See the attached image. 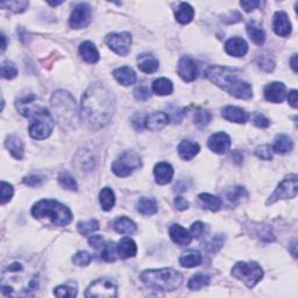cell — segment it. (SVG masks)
Here are the masks:
<instances>
[{"label":"cell","mask_w":298,"mask_h":298,"mask_svg":"<svg viewBox=\"0 0 298 298\" xmlns=\"http://www.w3.org/2000/svg\"><path fill=\"white\" fill-rule=\"evenodd\" d=\"M117 254V246L113 242L105 244L104 248L102 249V259L106 262H115Z\"/></svg>","instance_id":"cell-45"},{"label":"cell","mask_w":298,"mask_h":298,"mask_svg":"<svg viewBox=\"0 0 298 298\" xmlns=\"http://www.w3.org/2000/svg\"><path fill=\"white\" fill-rule=\"evenodd\" d=\"M204 230H205L204 224L202 222H196L192 224V226H191L190 233H191V235H192V238L200 239L202 235L204 234Z\"/></svg>","instance_id":"cell-54"},{"label":"cell","mask_w":298,"mask_h":298,"mask_svg":"<svg viewBox=\"0 0 298 298\" xmlns=\"http://www.w3.org/2000/svg\"><path fill=\"white\" fill-rule=\"evenodd\" d=\"M141 167V160L134 152H126L120 159L113 162L112 170L119 177H127L135 169Z\"/></svg>","instance_id":"cell-11"},{"label":"cell","mask_w":298,"mask_h":298,"mask_svg":"<svg viewBox=\"0 0 298 298\" xmlns=\"http://www.w3.org/2000/svg\"><path fill=\"white\" fill-rule=\"evenodd\" d=\"M170 121V118L164 112H154L147 116L145 119V127L149 131H160L167 126Z\"/></svg>","instance_id":"cell-18"},{"label":"cell","mask_w":298,"mask_h":298,"mask_svg":"<svg viewBox=\"0 0 298 298\" xmlns=\"http://www.w3.org/2000/svg\"><path fill=\"white\" fill-rule=\"evenodd\" d=\"M257 65L266 72H271L275 68V62L270 55L263 54L257 57Z\"/></svg>","instance_id":"cell-44"},{"label":"cell","mask_w":298,"mask_h":298,"mask_svg":"<svg viewBox=\"0 0 298 298\" xmlns=\"http://www.w3.org/2000/svg\"><path fill=\"white\" fill-rule=\"evenodd\" d=\"M113 229L120 234H132L137 231V225L133 220L127 218V217H121L113 224Z\"/></svg>","instance_id":"cell-29"},{"label":"cell","mask_w":298,"mask_h":298,"mask_svg":"<svg viewBox=\"0 0 298 298\" xmlns=\"http://www.w3.org/2000/svg\"><path fill=\"white\" fill-rule=\"evenodd\" d=\"M198 198H200V201L202 202V204H203V207L205 209L210 210V211L218 212L220 208H222V201H220L217 196H213V194L201 193L200 196H198Z\"/></svg>","instance_id":"cell-34"},{"label":"cell","mask_w":298,"mask_h":298,"mask_svg":"<svg viewBox=\"0 0 298 298\" xmlns=\"http://www.w3.org/2000/svg\"><path fill=\"white\" fill-rule=\"evenodd\" d=\"M223 118L231 123L245 124L248 120V113L237 106H226L223 109Z\"/></svg>","instance_id":"cell-21"},{"label":"cell","mask_w":298,"mask_h":298,"mask_svg":"<svg viewBox=\"0 0 298 298\" xmlns=\"http://www.w3.org/2000/svg\"><path fill=\"white\" fill-rule=\"evenodd\" d=\"M169 234H170L172 241L182 246L189 245L191 240H192V235H191L190 232L184 229L181 225H178V224H174V225L170 226V229H169Z\"/></svg>","instance_id":"cell-22"},{"label":"cell","mask_w":298,"mask_h":298,"mask_svg":"<svg viewBox=\"0 0 298 298\" xmlns=\"http://www.w3.org/2000/svg\"><path fill=\"white\" fill-rule=\"evenodd\" d=\"M32 216L36 219L48 218L57 226L69 225L72 220V213L68 207L54 200H42L34 204Z\"/></svg>","instance_id":"cell-6"},{"label":"cell","mask_w":298,"mask_h":298,"mask_svg":"<svg viewBox=\"0 0 298 298\" xmlns=\"http://www.w3.org/2000/svg\"><path fill=\"white\" fill-rule=\"evenodd\" d=\"M18 76V69L14 63L5 61L2 63V77L5 79H13Z\"/></svg>","instance_id":"cell-43"},{"label":"cell","mask_w":298,"mask_h":298,"mask_svg":"<svg viewBox=\"0 0 298 298\" xmlns=\"http://www.w3.org/2000/svg\"><path fill=\"white\" fill-rule=\"evenodd\" d=\"M246 196H247V191L245 190L244 186L240 185L233 186L226 192V200L233 205H237Z\"/></svg>","instance_id":"cell-38"},{"label":"cell","mask_w":298,"mask_h":298,"mask_svg":"<svg viewBox=\"0 0 298 298\" xmlns=\"http://www.w3.org/2000/svg\"><path fill=\"white\" fill-rule=\"evenodd\" d=\"M13 186L7 182H2V204H6L12 200Z\"/></svg>","instance_id":"cell-51"},{"label":"cell","mask_w":298,"mask_h":298,"mask_svg":"<svg viewBox=\"0 0 298 298\" xmlns=\"http://www.w3.org/2000/svg\"><path fill=\"white\" fill-rule=\"evenodd\" d=\"M154 175H155V181L160 185H165V184L170 183L174 176V169L171 164L167 162H160L154 168Z\"/></svg>","instance_id":"cell-20"},{"label":"cell","mask_w":298,"mask_h":298,"mask_svg":"<svg viewBox=\"0 0 298 298\" xmlns=\"http://www.w3.org/2000/svg\"><path fill=\"white\" fill-rule=\"evenodd\" d=\"M232 275L239 281H242L249 289H252L263 277V270L259 263L251 262H238L232 269Z\"/></svg>","instance_id":"cell-8"},{"label":"cell","mask_w":298,"mask_h":298,"mask_svg":"<svg viewBox=\"0 0 298 298\" xmlns=\"http://www.w3.org/2000/svg\"><path fill=\"white\" fill-rule=\"evenodd\" d=\"M23 116L32 119L28 131L33 139L45 140L54 130V119L45 106H38L34 103L31 108L26 110Z\"/></svg>","instance_id":"cell-7"},{"label":"cell","mask_w":298,"mask_h":298,"mask_svg":"<svg viewBox=\"0 0 298 298\" xmlns=\"http://www.w3.org/2000/svg\"><path fill=\"white\" fill-rule=\"evenodd\" d=\"M260 2H241L240 6L246 11V12H252L253 10H255L256 7L260 6Z\"/></svg>","instance_id":"cell-59"},{"label":"cell","mask_w":298,"mask_h":298,"mask_svg":"<svg viewBox=\"0 0 298 298\" xmlns=\"http://www.w3.org/2000/svg\"><path fill=\"white\" fill-rule=\"evenodd\" d=\"M24 184L28 186H38L41 185V184L45 182V176L38 175V174H32L27 176V177L24 178Z\"/></svg>","instance_id":"cell-52"},{"label":"cell","mask_w":298,"mask_h":298,"mask_svg":"<svg viewBox=\"0 0 298 298\" xmlns=\"http://www.w3.org/2000/svg\"><path fill=\"white\" fill-rule=\"evenodd\" d=\"M231 143L232 141L229 135L224 133V132H218V133L213 134L210 137L208 141V146L213 153L224 154L230 149Z\"/></svg>","instance_id":"cell-15"},{"label":"cell","mask_w":298,"mask_h":298,"mask_svg":"<svg viewBox=\"0 0 298 298\" xmlns=\"http://www.w3.org/2000/svg\"><path fill=\"white\" fill-rule=\"evenodd\" d=\"M202 254L197 251H187L179 257V263L184 268H193L202 263Z\"/></svg>","instance_id":"cell-32"},{"label":"cell","mask_w":298,"mask_h":298,"mask_svg":"<svg viewBox=\"0 0 298 298\" xmlns=\"http://www.w3.org/2000/svg\"><path fill=\"white\" fill-rule=\"evenodd\" d=\"M210 283V276L209 275H205V274H196L193 275L192 277L190 278L189 281V286L190 290H201L202 288H204V286L209 285Z\"/></svg>","instance_id":"cell-39"},{"label":"cell","mask_w":298,"mask_h":298,"mask_svg":"<svg viewBox=\"0 0 298 298\" xmlns=\"http://www.w3.org/2000/svg\"><path fill=\"white\" fill-rule=\"evenodd\" d=\"M247 34L249 36V39L252 40V41L255 43L257 46H262L264 41H266V34H264L263 29L260 27V26H257L255 21H251L247 25Z\"/></svg>","instance_id":"cell-30"},{"label":"cell","mask_w":298,"mask_h":298,"mask_svg":"<svg viewBox=\"0 0 298 298\" xmlns=\"http://www.w3.org/2000/svg\"><path fill=\"white\" fill-rule=\"evenodd\" d=\"M290 64H291V68L293 69V71L297 72V55H292L291 60H290Z\"/></svg>","instance_id":"cell-61"},{"label":"cell","mask_w":298,"mask_h":298,"mask_svg":"<svg viewBox=\"0 0 298 298\" xmlns=\"http://www.w3.org/2000/svg\"><path fill=\"white\" fill-rule=\"evenodd\" d=\"M286 95V87L281 82L269 83L264 87V97L270 103H282Z\"/></svg>","instance_id":"cell-16"},{"label":"cell","mask_w":298,"mask_h":298,"mask_svg":"<svg viewBox=\"0 0 298 298\" xmlns=\"http://www.w3.org/2000/svg\"><path fill=\"white\" fill-rule=\"evenodd\" d=\"M5 146H6V148L9 149L11 155H12L14 159H17V160L23 159L24 143H23V141H21L20 138L16 137V135H10V137H7V139H6Z\"/></svg>","instance_id":"cell-26"},{"label":"cell","mask_w":298,"mask_h":298,"mask_svg":"<svg viewBox=\"0 0 298 298\" xmlns=\"http://www.w3.org/2000/svg\"><path fill=\"white\" fill-rule=\"evenodd\" d=\"M177 72L184 82H192L198 76V65L196 61L189 56H184L178 62Z\"/></svg>","instance_id":"cell-14"},{"label":"cell","mask_w":298,"mask_h":298,"mask_svg":"<svg viewBox=\"0 0 298 298\" xmlns=\"http://www.w3.org/2000/svg\"><path fill=\"white\" fill-rule=\"evenodd\" d=\"M288 102L291 108L297 109V90H292L288 94Z\"/></svg>","instance_id":"cell-60"},{"label":"cell","mask_w":298,"mask_h":298,"mask_svg":"<svg viewBox=\"0 0 298 298\" xmlns=\"http://www.w3.org/2000/svg\"><path fill=\"white\" fill-rule=\"evenodd\" d=\"M273 153H274L273 147L269 145L260 146L255 149V155L261 160H266V161L271 160L273 159Z\"/></svg>","instance_id":"cell-48"},{"label":"cell","mask_w":298,"mask_h":298,"mask_svg":"<svg viewBox=\"0 0 298 298\" xmlns=\"http://www.w3.org/2000/svg\"><path fill=\"white\" fill-rule=\"evenodd\" d=\"M41 282L42 274L38 263L16 259L3 267L0 290L7 297L34 296Z\"/></svg>","instance_id":"cell-1"},{"label":"cell","mask_w":298,"mask_h":298,"mask_svg":"<svg viewBox=\"0 0 298 298\" xmlns=\"http://www.w3.org/2000/svg\"><path fill=\"white\" fill-rule=\"evenodd\" d=\"M79 54L87 63H97L99 61V51L91 41H85L79 46Z\"/></svg>","instance_id":"cell-27"},{"label":"cell","mask_w":298,"mask_h":298,"mask_svg":"<svg viewBox=\"0 0 298 298\" xmlns=\"http://www.w3.org/2000/svg\"><path fill=\"white\" fill-rule=\"evenodd\" d=\"M211 119H212L211 113L209 111H205V110H200V111H197L193 116L194 125H196L200 130H203V128L207 127L210 124V121H211Z\"/></svg>","instance_id":"cell-40"},{"label":"cell","mask_w":298,"mask_h":298,"mask_svg":"<svg viewBox=\"0 0 298 298\" xmlns=\"http://www.w3.org/2000/svg\"><path fill=\"white\" fill-rule=\"evenodd\" d=\"M2 40H3V46H2V49H3V51L6 49V47H7V43H6V36H5V34H4V33H2Z\"/></svg>","instance_id":"cell-62"},{"label":"cell","mask_w":298,"mask_h":298,"mask_svg":"<svg viewBox=\"0 0 298 298\" xmlns=\"http://www.w3.org/2000/svg\"><path fill=\"white\" fill-rule=\"evenodd\" d=\"M293 148V142L288 135L279 134L275 138V142L273 146V150L279 154H285L291 152Z\"/></svg>","instance_id":"cell-31"},{"label":"cell","mask_w":298,"mask_h":298,"mask_svg":"<svg viewBox=\"0 0 298 298\" xmlns=\"http://www.w3.org/2000/svg\"><path fill=\"white\" fill-rule=\"evenodd\" d=\"M175 16H176V20H177L179 24L182 25L190 24L194 17V10L190 4L181 3L179 4L177 11H176Z\"/></svg>","instance_id":"cell-28"},{"label":"cell","mask_w":298,"mask_h":298,"mask_svg":"<svg viewBox=\"0 0 298 298\" xmlns=\"http://www.w3.org/2000/svg\"><path fill=\"white\" fill-rule=\"evenodd\" d=\"M172 90H174V85L168 78H159L153 83V91L157 95L171 94Z\"/></svg>","instance_id":"cell-36"},{"label":"cell","mask_w":298,"mask_h":298,"mask_svg":"<svg viewBox=\"0 0 298 298\" xmlns=\"http://www.w3.org/2000/svg\"><path fill=\"white\" fill-rule=\"evenodd\" d=\"M91 20V7L85 3L78 4L71 12L69 25L71 28L80 29L86 27Z\"/></svg>","instance_id":"cell-13"},{"label":"cell","mask_w":298,"mask_h":298,"mask_svg":"<svg viewBox=\"0 0 298 298\" xmlns=\"http://www.w3.org/2000/svg\"><path fill=\"white\" fill-rule=\"evenodd\" d=\"M77 230H78L80 234L86 237V235L99 230V223L94 219H91L89 222H80L78 223V225H77Z\"/></svg>","instance_id":"cell-41"},{"label":"cell","mask_w":298,"mask_h":298,"mask_svg":"<svg viewBox=\"0 0 298 298\" xmlns=\"http://www.w3.org/2000/svg\"><path fill=\"white\" fill-rule=\"evenodd\" d=\"M55 296L57 297H75L77 295V289L69 285H60L54 290Z\"/></svg>","instance_id":"cell-49"},{"label":"cell","mask_w":298,"mask_h":298,"mask_svg":"<svg viewBox=\"0 0 298 298\" xmlns=\"http://www.w3.org/2000/svg\"><path fill=\"white\" fill-rule=\"evenodd\" d=\"M140 279L149 288L161 291H174L183 283V275L171 268L145 270Z\"/></svg>","instance_id":"cell-4"},{"label":"cell","mask_w":298,"mask_h":298,"mask_svg":"<svg viewBox=\"0 0 298 298\" xmlns=\"http://www.w3.org/2000/svg\"><path fill=\"white\" fill-rule=\"evenodd\" d=\"M99 201H101L102 209L104 211H111L116 204V196L113 190L110 187H104L99 194Z\"/></svg>","instance_id":"cell-33"},{"label":"cell","mask_w":298,"mask_h":298,"mask_svg":"<svg viewBox=\"0 0 298 298\" xmlns=\"http://www.w3.org/2000/svg\"><path fill=\"white\" fill-rule=\"evenodd\" d=\"M253 121H254V125L259 128H267L269 127L270 125L269 119H267V118L263 115H261V113H255Z\"/></svg>","instance_id":"cell-55"},{"label":"cell","mask_w":298,"mask_h":298,"mask_svg":"<svg viewBox=\"0 0 298 298\" xmlns=\"http://www.w3.org/2000/svg\"><path fill=\"white\" fill-rule=\"evenodd\" d=\"M132 125L135 131H142L143 126H145V119H143L142 115H135L132 118Z\"/></svg>","instance_id":"cell-57"},{"label":"cell","mask_w":298,"mask_h":298,"mask_svg":"<svg viewBox=\"0 0 298 298\" xmlns=\"http://www.w3.org/2000/svg\"><path fill=\"white\" fill-rule=\"evenodd\" d=\"M72 262L79 267L87 266L91 262L90 253H87L86 251H79L72 256Z\"/></svg>","instance_id":"cell-47"},{"label":"cell","mask_w":298,"mask_h":298,"mask_svg":"<svg viewBox=\"0 0 298 298\" xmlns=\"http://www.w3.org/2000/svg\"><path fill=\"white\" fill-rule=\"evenodd\" d=\"M28 6H29L28 2H5V3H2V7H5V9L10 10L11 12H13V13L24 12L25 10H27Z\"/></svg>","instance_id":"cell-46"},{"label":"cell","mask_w":298,"mask_h":298,"mask_svg":"<svg viewBox=\"0 0 298 298\" xmlns=\"http://www.w3.org/2000/svg\"><path fill=\"white\" fill-rule=\"evenodd\" d=\"M138 211L143 216H154L157 212L156 202L150 198H140L138 202Z\"/></svg>","instance_id":"cell-35"},{"label":"cell","mask_w":298,"mask_h":298,"mask_svg":"<svg viewBox=\"0 0 298 298\" xmlns=\"http://www.w3.org/2000/svg\"><path fill=\"white\" fill-rule=\"evenodd\" d=\"M134 97L139 102H146L150 98V90L148 86L140 85L134 90Z\"/></svg>","instance_id":"cell-50"},{"label":"cell","mask_w":298,"mask_h":298,"mask_svg":"<svg viewBox=\"0 0 298 298\" xmlns=\"http://www.w3.org/2000/svg\"><path fill=\"white\" fill-rule=\"evenodd\" d=\"M51 108H53L55 116L58 123L64 128L76 127L78 121V113H77V105L75 98L67 91L58 90L51 95Z\"/></svg>","instance_id":"cell-5"},{"label":"cell","mask_w":298,"mask_h":298,"mask_svg":"<svg viewBox=\"0 0 298 298\" xmlns=\"http://www.w3.org/2000/svg\"><path fill=\"white\" fill-rule=\"evenodd\" d=\"M225 51L231 56L242 57L247 54L248 45L244 39L232 38L225 43Z\"/></svg>","instance_id":"cell-19"},{"label":"cell","mask_w":298,"mask_h":298,"mask_svg":"<svg viewBox=\"0 0 298 298\" xmlns=\"http://www.w3.org/2000/svg\"><path fill=\"white\" fill-rule=\"evenodd\" d=\"M178 154L181 156V159L185 161L192 160L194 156L200 153L201 147L198 143L190 141V140H183V141L178 145Z\"/></svg>","instance_id":"cell-23"},{"label":"cell","mask_w":298,"mask_h":298,"mask_svg":"<svg viewBox=\"0 0 298 298\" xmlns=\"http://www.w3.org/2000/svg\"><path fill=\"white\" fill-rule=\"evenodd\" d=\"M240 75L241 70L225 65H211L205 71L208 79L233 97L239 99L252 98V85L246 80L240 79Z\"/></svg>","instance_id":"cell-3"},{"label":"cell","mask_w":298,"mask_h":298,"mask_svg":"<svg viewBox=\"0 0 298 298\" xmlns=\"http://www.w3.org/2000/svg\"><path fill=\"white\" fill-rule=\"evenodd\" d=\"M175 207L176 209L179 210V211H184V210L189 208V202H187L184 197L178 196L175 198Z\"/></svg>","instance_id":"cell-58"},{"label":"cell","mask_w":298,"mask_h":298,"mask_svg":"<svg viewBox=\"0 0 298 298\" xmlns=\"http://www.w3.org/2000/svg\"><path fill=\"white\" fill-rule=\"evenodd\" d=\"M141 58V61L139 62L138 68L145 73H153L159 69V60L155 57H146L145 55H141L139 57V60Z\"/></svg>","instance_id":"cell-37"},{"label":"cell","mask_w":298,"mask_h":298,"mask_svg":"<svg viewBox=\"0 0 298 298\" xmlns=\"http://www.w3.org/2000/svg\"><path fill=\"white\" fill-rule=\"evenodd\" d=\"M116 111V97L105 84L94 83L82 97L80 118L87 128L98 131L106 126Z\"/></svg>","instance_id":"cell-2"},{"label":"cell","mask_w":298,"mask_h":298,"mask_svg":"<svg viewBox=\"0 0 298 298\" xmlns=\"http://www.w3.org/2000/svg\"><path fill=\"white\" fill-rule=\"evenodd\" d=\"M273 28H274V32L278 36H282V38H286V36H289L290 33H291V24H290L289 21L288 14L283 12V11L276 12L274 16Z\"/></svg>","instance_id":"cell-17"},{"label":"cell","mask_w":298,"mask_h":298,"mask_svg":"<svg viewBox=\"0 0 298 298\" xmlns=\"http://www.w3.org/2000/svg\"><path fill=\"white\" fill-rule=\"evenodd\" d=\"M105 42L116 54L120 56H127L131 50L132 35L128 32L113 33L106 36Z\"/></svg>","instance_id":"cell-12"},{"label":"cell","mask_w":298,"mask_h":298,"mask_svg":"<svg viewBox=\"0 0 298 298\" xmlns=\"http://www.w3.org/2000/svg\"><path fill=\"white\" fill-rule=\"evenodd\" d=\"M113 76L124 86H130L132 84L137 82V75H135L134 70L130 67H121L116 69L113 71Z\"/></svg>","instance_id":"cell-24"},{"label":"cell","mask_w":298,"mask_h":298,"mask_svg":"<svg viewBox=\"0 0 298 298\" xmlns=\"http://www.w3.org/2000/svg\"><path fill=\"white\" fill-rule=\"evenodd\" d=\"M118 296L117 283L111 278H98L92 282L85 291L87 298H111Z\"/></svg>","instance_id":"cell-9"},{"label":"cell","mask_w":298,"mask_h":298,"mask_svg":"<svg viewBox=\"0 0 298 298\" xmlns=\"http://www.w3.org/2000/svg\"><path fill=\"white\" fill-rule=\"evenodd\" d=\"M138 247L137 244L131 238H124L119 241L117 246V253L121 259H128L137 255Z\"/></svg>","instance_id":"cell-25"},{"label":"cell","mask_w":298,"mask_h":298,"mask_svg":"<svg viewBox=\"0 0 298 298\" xmlns=\"http://www.w3.org/2000/svg\"><path fill=\"white\" fill-rule=\"evenodd\" d=\"M223 245H224V239L223 237H219L218 235V237H215L211 241L208 242V248L211 253H217L220 248L223 247Z\"/></svg>","instance_id":"cell-53"},{"label":"cell","mask_w":298,"mask_h":298,"mask_svg":"<svg viewBox=\"0 0 298 298\" xmlns=\"http://www.w3.org/2000/svg\"><path fill=\"white\" fill-rule=\"evenodd\" d=\"M89 245L94 249H103L105 246V240L102 235H93L89 239Z\"/></svg>","instance_id":"cell-56"},{"label":"cell","mask_w":298,"mask_h":298,"mask_svg":"<svg viewBox=\"0 0 298 298\" xmlns=\"http://www.w3.org/2000/svg\"><path fill=\"white\" fill-rule=\"evenodd\" d=\"M58 183L64 189L70 190V191H76L77 190V182L76 179L73 178L68 172H62V174L58 176Z\"/></svg>","instance_id":"cell-42"},{"label":"cell","mask_w":298,"mask_h":298,"mask_svg":"<svg viewBox=\"0 0 298 298\" xmlns=\"http://www.w3.org/2000/svg\"><path fill=\"white\" fill-rule=\"evenodd\" d=\"M297 185L298 182L296 174L286 176V177L278 184V186L276 187L273 194H270V197L268 198L267 205H271L281 200L293 198L297 194Z\"/></svg>","instance_id":"cell-10"}]
</instances>
